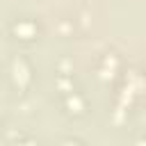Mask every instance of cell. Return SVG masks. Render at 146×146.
Here are the masks:
<instances>
[{"label":"cell","instance_id":"6da1fadb","mask_svg":"<svg viewBox=\"0 0 146 146\" xmlns=\"http://www.w3.org/2000/svg\"><path fill=\"white\" fill-rule=\"evenodd\" d=\"M9 78H11L14 89L25 91V89L32 84V68H30V64H27L23 57H14V59L9 62Z\"/></svg>","mask_w":146,"mask_h":146},{"label":"cell","instance_id":"7a4b0ae2","mask_svg":"<svg viewBox=\"0 0 146 146\" xmlns=\"http://www.w3.org/2000/svg\"><path fill=\"white\" fill-rule=\"evenodd\" d=\"M62 107H64V112L68 114V116H84V112H87V100H84V96L82 94H78V91H66V96H64V100H62Z\"/></svg>","mask_w":146,"mask_h":146},{"label":"cell","instance_id":"3957f363","mask_svg":"<svg viewBox=\"0 0 146 146\" xmlns=\"http://www.w3.org/2000/svg\"><path fill=\"white\" fill-rule=\"evenodd\" d=\"M11 30H14L16 39H23V41H30V39L36 36V25H34L32 21H27V18H18V21L11 25Z\"/></svg>","mask_w":146,"mask_h":146},{"label":"cell","instance_id":"277c9868","mask_svg":"<svg viewBox=\"0 0 146 146\" xmlns=\"http://www.w3.org/2000/svg\"><path fill=\"white\" fill-rule=\"evenodd\" d=\"M0 132H2V121H0Z\"/></svg>","mask_w":146,"mask_h":146}]
</instances>
